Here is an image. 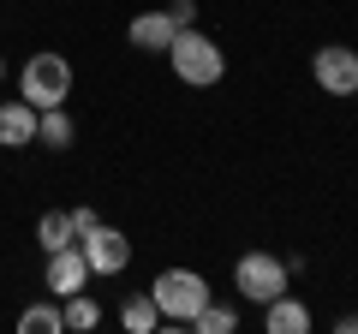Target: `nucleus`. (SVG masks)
Instances as JSON below:
<instances>
[{"label": "nucleus", "mask_w": 358, "mask_h": 334, "mask_svg": "<svg viewBox=\"0 0 358 334\" xmlns=\"http://www.w3.org/2000/svg\"><path fill=\"white\" fill-rule=\"evenodd\" d=\"M334 334H358V310H352V317H341V322H334Z\"/></svg>", "instance_id": "obj_19"}, {"label": "nucleus", "mask_w": 358, "mask_h": 334, "mask_svg": "<svg viewBox=\"0 0 358 334\" xmlns=\"http://www.w3.org/2000/svg\"><path fill=\"white\" fill-rule=\"evenodd\" d=\"M310 78H317V90H329V96H358V48L322 42V48L310 54Z\"/></svg>", "instance_id": "obj_5"}, {"label": "nucleus", "mask_w": 358, "mask_h": 334, "mask_svg": "<svg viewBox=\"0 0 358 334\" xmlns=\"http://www.w3.org/2000/svg\"><path fill=\"white\" fill-rule=\"evenodd\" d=\"M48 293L54 298H72V293H84L90 286V263H84V251L78 245H60V251H48Z\"/></svg>", "instance_id": "obj_7"}, {"label": "nucleus", "mask_w": 358, "mask_h": 334, "mask_svg": "<svg viewBox=\"0 0 358 334\" xmlns=\"http://www.w3.org/2000/svg\"><path fill=\"white\" fill-rule=\"evenodd\" d=\"M72 119H66V108H42L36 114V143L42 150H72Z\"/></svg>", "instance_id": "obj_12"}, {"label": "nucleus", "mask_w": 358, "mask_h": 334, "mask_svg": "<svg viewBox=\"0 0 358 334\" xmlns=\"http://www.w3.org/2000/svg\"><path fill=\"white\" fill-rule=\"evenodd\" d=\"M167 18H173L179 30H185V24H197V0H167Z\"/></svg>", "instance_id": "obj_17"}, {"label": "nucleus", "mask_w": 358, "mask_h": 334, "mask_svg": "<svg viewBox=\"0 0 358 334\" xmlns=\"http://www.w3.org/2000/svg\"><path fill=\"white\" fill-rule=\"evenodd\" d=\"M167 60H173V72L192 84V90H209V84H221V72H227V54H221L215 36H203L197 24L173 30V42H167Z\"/></svg>", "instance_id": "obj_1"}, {"label": "nucleus", "mask_w": 358, "mask_h": 334, "mask_svg": "<svg viewBox=\"0 0 358 334\" xmlns=\"http://www.w3.org/2000/svg\"><path fill=\"white\" fill-rule=\"evenodd\" d=\"M173 18H167V6H155V13H138L126 24V36H131V48L138 54H167V42H173Z\"/></svg>", "instance_id": "obj_8"}, {"label": "nucleus", "mask_w": 358, "mask_h": 334, "mask_svg": "<svg viewBox=\"0 0 358 334\" xmlns=\"http://www.w3.org/2000/svg\"><path fill=\"white\" fill-rule=\"evenodd\" d=\"M36 143V108L18 96V102H0V150H24Z\"/></svg>", "instance_id": "obj_9"}, {"label": "nucleus", "mask_w": 358, "mask_h": 334, "mask_svg": "<svg viewBox=\"0 0 358 334\" xmlns=\"http://www.w3.org/2000/svg\"><path fill=\"white\" fill-rule=\"evenodd\" d=\"M60 310H66V334H90L96 322H102V305L90 293H72V298H60Z\"/></svg>", "instance_id": "obj_14"}, {"label": "nucleus", "mask_w": 358, "mask_h": 334, "mask_svg": "<svg viewBox=\"0 0 358 334\" xmlns=\"http://www.w3.org/2000/svg\"><path fill=\"white\" fill-rule=\"evenodd\" d=\"M36 245H42V251H60V245H78L72 209H48V215L36 221Z\"/></svg>", "instance_id": "obj_13"}, {"label": "nucleus", "mask_w": 358, "mask_h": 334, "mask_svg": "<svg viewBox=\"0 0 358 334\" xmlns=\"http://www.w3.org/2000/svg\"><path fill=\"white\" fill-rule=\"evenodd\" d=\"M78 251H84V263H90V275H120L131 263V239L120 227H96V233H84L78 239Z\"/></svg>", "instance_id": "obj_6"}, {"label": "nucleus", "mask_w": 358, "mask_h": 334, "mask_svg": "<svg viewBox=\"0 0 358 334\" xmlns=\"http://www.w3.org/2000/svg\"><path fill=\"white\" fill-rule=\"evenodd\" d=\"M18 96H24L36 114H42V108H60L66 96H72V60H66V54H54V48L30 54L24 72H18Z\"/></svg>", "instance_id": "obj_2"}, {"label": "nucleus", "mask_w": 358, "mask_h": 334, "mask_svg": "<svg viewBox=\"0 0 358 334\" xmlns=\"http://www.w3.org/2000/svg\"><path fill=\"white\" fill-rule=\"evenodd\" d=\"M185 328H192V334H233V328H239V310H233V305H215V298H209V305L197 310Z\"/></svg>", "instance_id": "obj_15"}, {"label": "nucleus", "mask_w": 358, "mask_h": 334, "mask_svg": "<svg viewBox=\"0 0 358 334\" xmlns=\"http://www.w3.org/2000/svg\"><path fill=\"white\" fill-rule=\"evenodd\" d=\"M18 334H66V310H60V298H54V305H30L24 317H18Z\"/></svg>", "instance_id": "obj_16"}, {"label": "nucleus", "mask_w": 358, "mask_h": 334, "mask_svg": "<svg viewBox=\"0 0 358 334\" xmlns=\"http://www.w3.org/2000/svg\"><path fill=\"white\" fill-rule=\"evenodd\" d=\"M0 78H6V60H0Z\"/></svg>", "instance_id": "obj_20"}, {"label": "nucleus", "mask_w": 358, "mask_h": 334, "mask_svg": "<svg viewBox=\"0 0 358 334\" xmlns=\"http://www.w3.org/2000/svg\"><path fill=\"white\" fill-rule=\"evenodd\" d=\"M120 328H126V334H155V328H162L155 298H150V293H131L126 305H120Z\"/></svg>", "instance_id": "obj_11"}, {"label": "nucleus", "mask_w": 358, "mask_h": 334, "mask_svg": "<svg viewBox=\"0 0 358 334\" xmlns=\"http://www.w3.org/2000/svg\"><path fill=\"white\" fill-rule=\"evenodd\" d=\"M287 281H293L287 257H268V251H251V257L233 263V293H239L245 305H257V310H263L268 298H281Z\"/></svg>", "instance_id": "obj_4"}, {"label": "nucleus", "mask_w": 358, "mask_h": 334, "mask_svg": "<svg viewBox=\"0 0 358 334\" xmlns=\"http://www.w3.org/2000/svg\"><path fill=\"white\" fill-rule=\"evenodd\" d=\"M263 328H268V334H310V310H305V298H293V293L268 298V305H263Z\"/></svg>", "instance_id": "obj_10"}, {"label": "nucleus", "mask_w": 358, "mask_h": 334, "mask_svg": "<svg viewBox=\"0 0 358 334\" xmlns=\"http://www.w3.org/2000/svg\"><path fill=\"white\" fill-rule=\"evenodd\" d=\"M150 298H155V310H162V322H192L197 310L209 305V281L197 269H162L150 281Z\"/></svg>", "instance_id": "obj_3"}, {"label": "nucleus", "mask_w": 358, "mask_h": 334, "mask_svg": "<svg viewBox=\"0 0 358 334\" xmlns=\"http://www.w3.org/2000/svg\"><path fill=\"white\" fill-rule=\"evenodd\" d=\"M72 227H78V239H84V233L102 227V215H96V209H72Z\"/></svg>", "instance_id": "obj_18"}]
</instances>
